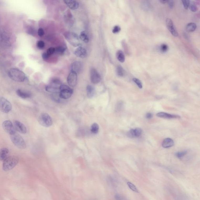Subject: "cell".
<instances>
[{
    "instance_id": "obj_3",
    "label": "cell",
    "mask_w": 200,
    "mask_h": 200,
    "mask_svg": "<svg viewBox=\"0 0 200 200\" xmlns=\"http://www.w3.org/2000/svg\"><path fill=\"white\" fill-rule=\"evenodd\" d=\"M67 41L73 47H77L81 45L80 38L78 35L73 33L66 32L64 34Z\"/></svg>"
},
{
    "instance_id": "obj_48",
    "label": "cell",
    "mask_w": 200,
    "mask_h": 200,
    "mask_svg": "<svg viewBox=\"0 0 200 200\" xmlns=\"http://www.w3.org/2000/svg\"><path fill=\"white\" fill-rule=\"evenodd\" d=\"M146 118H148V119H150V118H152V113H147L146 115Z\"/></svg>"
},
{
    "instance_id": "obj_46",
    "label": "cell",
    "mask_w": 200,
    "mask_h": 200,
    "mask_svg": "<svg viewBox=\"0 0 200 200\" xmlns=\"http://www.w3.org/2000/svg\"><path fill=\"white\" fill-rule=\"evenodd\" d=\"M38 35H39L40 36H43L45 34L44 31V29L42 28L39 29L38 31Z\"/></svg>"
},
{
    "instance_id": "obj_22",
    "label": "cell",
    "mask_w": 200,
    "mask_h": 200,
    "mask_svg": "<svg viewBox=\"0 0 200 200\" xmlns=\"http://www.w3.org/2000/svg\"><path fill=\"white\" fill-rule=\"evenodd\" d=\"M9 150L6 148L0 149V160L4 161L8 157Z\"/></svg>"
},
{
    "instance_id": "obj_18",
    "label": "cell",
    "mask_w": 200,
    "mask_h": 200,
    "mask_svg": "<svg viewBox=\"0 0 200 200\" xmlns=\"http://www.w3.org/2000/svg\"><path fill=\"white\" fill-rule=\"evenodd\" d=\"M81 68V64L80 62L78 61H75L71 65L70 67L71 72H74L77 74L80 72Z\"/></svg>"
},
{
    "instance_id": "obj_19",
    "label": "cell",
    "mask_w": 200,
    "mask_h": 200,
    "mask_svg": "<svg viewBox=\"0 0 200 200\" xmlns=\"http://www.w3.org/2000/svg\"><path fill=\"white\" fill-rule=\"evenodd\" d=\"M157 116L162 118L172 119V118H180L179 116L177 115H172L165 112H160L157 114Z\"/></svg>"
},
{
    "instance_id": "obj_23",
    "label": "cell",
    "mask_w": 200,
    "mask_h": 200,
    "mask_svg": "<svg viewBox=\"0 0 200 200\" xmlns=\"http://www.w3.org/2000/svg\"><path fill=\"white\" fill-rule=\"evenodd\" d=\"M0 35H1V39L2 42L6 45L9 46L10 44V41H9V37L8 34L4 32L2 33Z\"/></svg>"
},
{
    "instance_id": "obj_33",
    "label": "cell",
    "mask_w": 200,
    "mask_h": 200,
    "mask_svg": "<svg viewBox=\"0 0 200 200\" xmlns=\"http://www.w3.org/2000/svg\"><path fill=\"white\" fill-rule=\"evenodd\" d=\"M127 185H128V187H129V188L131 190L133 191L134 192H135L137 193H139L140 192L139 190H138V189L136 187V186L134 185L132 183L130 182H128L127 183Z\"/></svg>"
},
{
    "instance_id": "obj_47",
    "label": "cell",
    "mask_w": 200,
    "mask_h": 200,
    "mask_svg": "<svg viewBox=\"0 0 200 200\" xmlns=\"http://www.w3.org/2000/svg\"><path fill=\"white\" fill-rule=\"evenodd\" d=\"M50 56L47 53V52H44L42 54V57L44 60H47L48 58H49Z\"/></svg>"
},
{
    "instance_id": "obj_11",
    "label": "cell",
    "mask_w": 200,
    "mask_h": 200,
    "mask_svg": "<svg viewBox=\"0 0 200 200\" xmlns=\"http://www.w3.org/2000/svg\"><path fill=\"white\" fill-rule=\"evenodd\" d=\"M77 79V74L74 72H71L67 77V82L69 85L74 87L76 85Z\"/></svg>"
},
{
    "instance_id": "obj_20",
    "label": "cell",
    "mask_w": 200,
    "mask_h": 200,
    "mask_svg": "<svg viewBox=\"0 0 200 200\" xmlns=\"http://www.w3.org/2000/svg\"><path fill=\"white\" fill-rule=\"evenodd\" d=\"M174 145V141L170 138H165L162 143V146L165 148H171Z\"/></svg>"
},
{
    "instance_id": "obj_35",
    "label": "cell",
    "mask_w": 200,
    "mask_h": 200,
    "mask_svg": "<svg viewBox=\"0 0 200 200\" xmlns=\"http://www.w3.org/2000/svg\"><path fill=\"white\" fill-rule=\"evenodd\" d=\"M108 181L109 183L114 186L116 184V180L112 176H109L108 177Z\"/></svg>"
},
{
    "instance_id": "obj_45",
    "label": "cell",
    "mask_w": 200,
    "mask_h": 200,
    "mask_svg": "<svg viewBox=\"0 0 200 200\" xmlns=\"http://www.w3.org/2000/svg\"><path fill=\"white\" fill-rule=\"evenodd\" d=\"M168 6L170 9H172L174 7V2L173 1H168Z\"/></svg>"
},
{
    "instance_id": "obj_26",
    "label": "cell",
    "mask_w": 200,
    "mask_h": 200,
    "mask_svg": "<svg viewBox=\"0 0 200 200\" xmlns=\"http://www.w3.org/2000/svg\"><path fill=\"white\" fill-rule=\"evenodd\" d=\"M45 90L49 92L52 93H59L60 92V88L53 87L50 85H48L46 86Z\"/></svg>"
},
{
    "instance_id": "obj_37",
    "label": "cell",
    "mask_w": 200,
    "mask_h": 200,
    "mask_svg": "<svg viewBox=\"0 0 200 200\" xmlns=\"http://www.w3.org/2000/svg\"><path fill=\"white\" fill-rule=\"evenodd\" d=\"M187 153V151L185 150V151H181V152H177L176 154V155L177 157H178V158H181L185 156Z\"/></svg>"
},
{
    "instance_id": "obj_8",
    "label": "cell",
    "mask_w": 200,
    "mask_h": 200,
    "mask_svg": "<svg viewBox=\"0 0 200 200\" xmlns=\"http://www.w3.org/2000/svg\"><path fill=\"white\" fill-rule=\"evenodd\" d=\"M2 127L5 131L10 135L16 133V130L12 122L6 120L2 123Z\"/></svg>"
},
{
    "instance_id": "obj_29",
    "label": "cell",
    "mask_w": 200,
    "mask_h": 200,
    "mask_svg": "<svg viewBox=\"0 0 200 200\" xmlns=\"http://www.w3.org/2000/svg\"><path fill=\"white\" fill-rule=\"evenodd\" d=\"M141 7L143 10L148 11L151 9V4L148 1H144L141 3Z\"/></svg>"
},
{
    "instance_id": "obj_10",
    "label": "cell",
    "mask_w": 200,
    "mask_h": 200,
    "mask_svg": "<svg viewBox=\"0 0 200 200\" xmlns=\"http://www.w3.org/2000/svg\"><path fill=\"white\" fill-rule=\"evenodd\" d=\"M166 24L167 28L170 32L171 34L175 37H177L179 35L178 32L174 26L172 21L170 18H167L166 20Z\"/></svg>"
},
{
    "instance_id": "obj_30",
    "label": "cell",
    "mask_w": 200,
    "mask_h": 200,
    "mask_svg": "<svg viewBox=\"0 0 200 200\" xmlns=\"http://www.w3.org/2000/svg\"><path fill=\"white\" fill-rule=\"evenodd\" d=\"M99 131V126L98 124L96 123H93L91 127L90 131L92 133L96 134Z\"/></svg>"
},
{
    "instance_id": "obj_41",
    "label": "cell",
    "mask_w": 200,
    "mask_h": 200,
    "mask_svg": "<svg viewBox=\"0 0 200 200\" xmlns=\"http://www.w3.org/2000/svg\"><path fill=\"white\" fill-rule=\"evenodd\" d=\"M182 2H183L184 8L185 9H188L189 6L190 1H188V0H184V1H182Z\"/></svg>"
},
{
    "instance_id": "obj_40",
    "label": "cell",
    "mask_w": 200,
    "mask_h": 200,
    "mask_svg": "<svg viewBox=\"0 0 200 200\" xmlns=\"http://www.w3.org/2000/svg\"><path fill=\"white\" fill-rule=\"evenodd\" d=\"M133 81L134 83L136 84L138 86V87L140 88V89H141L142 88V84L141 83V81L138 80L137 78H134L133 79Z\"/></svg>"
},
{
    "instance_id": "obj_17",
    "label": "cell",
    "mask_w": 200,
    "mask_h": 200,
    "mask_svg": "<svg viewBox=\"0 0 200 200\" xmlns=\"http://www.w3.org/2000/svg\"><path fill=\"white\" fill-rule=\"evenodd\" d=\"M64 2L70 9L72 10L77 9L79 6V3L77 1L73 0H66L64 1Z\"/></svg>"
},
{
    "instance_id": "obj_49",
    "label": "cell",
    "mask_w": 200,
    "mask_h": 200,
    "mask_svg": "<svg viewBox=\"0 0 200 200\" xmlns=\"http://www.w3.org/2000/svg\"><path fill=\"white\" fill-rule=\"evenodd\" d=\"M160 2H161V3H162V4H165V3H167L168 1H165V0H161V1H160Z\"/></svg>"
},
{
    "instance_id": "obj_12",
    "label": "cell",
    "mask_w": 200,
    "mask_h": 200,
    "mask_svg": "<svg viewBox=\"0 0 200 200\" xmlns=\"http://www.w3.org/2000/svg\"><path fill=\"white\" fill-rule=\"evenodd\" d=\"M170 192L175 200H190L188 197L183 193L179 192L174 189H171L170 190Z\"/></svg>"
},
{
    "instance_id": "obj_34",
    "label": "cell",
    "mask_w": 200,
    "mask_h": 200,
    "mask_svg": "<svg viewBox=\"0 0 200 200\" xmlns=\"http://www.w3.org/2000/svg\"><path fill=\"white\" fill-rule=\"evenodd\" d=\"M60 93V92H59ZM59 93H53L52 95V98L54 101L59 102H61L62 99L59 96Z\"/></svg>"
},
{
    "instance_id": "obj_13",
    "label": "cell",
    "mask_w": 200,
    "mask_h": 200,
    "mask_svg": "<svg viewBox=\"0 0 200 200\" xmlns=\"http://www.w3.org/2000/svg\"><path fill=\"white\" fill-rule=\"evenodd\" d=\"M14 128L16 131L22 134H25L27 132V129L24 125L17 120L14 122Z\"/></svg>"
},
{
    "instance_id": "obj_9",
    "label": "cell",
    "mask_w": 200,
    "mask_h": 200,
    "mask_svg": "<svg viewBox=\"0 0 200 200\" xmlns=\"http://www.w3.org/2000/svg\"><path fill=\"white\" fill-rule=\"evenodd\" d=\"M90 79L92 83L98 84L101 81V77L98 71L95 69L92 68L90 70Z\"/></svg>"
},
{
    "instance_id": "obj_43",
    "label": "cell",
    "mask_w": 200,
    "mask_h": 200,
    "mask_svg": "<svg viewBox=\"0 0 200 200\" xmlns=\"http://www.w3.org/2000/svg\"><path fill=\"white\" fill-rule=\"evenodd\" d=\"M120 27L118 25H116V26H114V28H113L112 32L113 33L116 34L118 33L120 31Z\"/></svg>"
},
{
    "instance_id": "obj_15",
    "label": "cell",
    "mask_w": 200,
    "mask_h": 200,
    "mask_svg": "<svg viewBox=\"0 0 200 200\" xmlns=\"http://www.w3.org/2000/svg\"><path fill=\"white\" fill-rule=\"evenodd\" d=\"M74 54L77 57L81 58H85L88 55L87 50L81 47H79L75 50Z\"/></svg>"
},
{
    "instance_id": "obj_36",
    "label": "cell",
    "mask_w": 200,
    "mask_h": 200,
    "mask_svg": "<svg viewBox=\"0 0 200 200\" xmlns=\"http://www.w3.org/2000/svg\"><path fill=\"white\" fill-rule=\"evenodd\" d=\"M190 10L193 12H196L197 10V6L196 5V3L193 2H191L190 3L189 6Z\"/></svg>"
},
{
    "instance_id": "obj_32",
    "label": "cell",
    "mask_w": 200,
    "mask_h": 200,
    "mask_svg": "<svg viewBox=\"0 0 200 200\" xmlns=\"http://www.w3.org/2000/svg\"><path fill=\"white\" fill-rule=\"evenodd\" d=\"M117 73L118 76L120 77H123L124 76L125 72L121 66H118L117 68Z\"/></svg>"
},
{
    "instance_id": "obj_2",
    "label": "cell",
    "mask_w": 200,
    "mask_h": 200,
    "mask_svg": "<svg viewBox=\"0 0 200 200\" xmlns=\"http://www.w3.org/2000/svg\"><path fill=\"white\" fill-rule=\"evenodd\" d=\"M19 162V158L16 156H11L7 157L3 162V170L8 171L15 167Z\"/></svg>"
},
{
    "instance_id": "obj_28",
    "label": "cell",
    "mask_w": 200,
    "mask_h": 200,
    "mask_svg": "<svg viewBox=\"0 0 200 200\" xmlns=\"http://www.w3.org/2000/svg\"><path fill=\"white\" fill-rule=\"evenodd\" d=\"M49 85L53 87L60 88V86L61 85V83L60 81L58 79H54L52 80Z\"/></svg>"
},
{
    "instance_id": "obj_24",
    "label": "cell",
    "mask_w": 200,
    "mask_h": 200,
    "mask_svg": "<svg viewBox=\"0 0 200 200\" xmlns=\"http://www.w3.org/2000/svg\"><path fill=\"white\" fill-rule=\"evenodd\" d=\"M117 57L118 61L121 63H124L125 61L124 54L121 50H119L117 52Z\"/></svg>"
},
{
    "instance_id": "obj_42",
    "label": "cell",
    "mask_w": 200,
    "mask_h": 200,
    "mask_svg": "<svg viewBox=\"0 0 200 200\" xmlns=\"http://www.w3.org/2000/svg\"><path fill=\"white\" fill-rule=\"evenodd\" d=\"M55 52V48H52V47H51V48H49V49H48L46 52L50 56L51 55L53 54Z\"/></svg>"
},
{
    "instance_id": "obj_39",
    "label": "cell",
    "mask_w": 200,
    "mask_h": 200,
    "mask_svg": "<svg viewBox=\"0 0 200 200\" xmlns=\"http://www.w3.org/2000/svg\"><path fill=\"white\" fill-rule=\"evenodd\" d=\"M169 49V47L166 44H163L161 45L160 50L162 52H165Z\"/></svg>"
},
{
    "instance_id": "obj_7",
    "label": "cell",
    "mask_w": 200,
    "mask_h": 200,
    "mask_svg": "<svg viewBox=\"0 0 200 200\" xmlns=\"http://www.w3.org/2000/svg\"><path fill=\"white\" fill-rule=\"evenodd\" d=\"M12 105L10 102L4 97L0 98V110L2 112L7 113L11 111Z\"/></svg>"
},
{
    "instance_id": "obj_1",
    "label": "cell",
    "mask_w": 200,
    "mask_h": 200,
    "mask_svg": "<svg viewBox=\"0 0 200 200\" xmlns=\"http://www.w3.org/2000/svg\"><path fill=\"white\" fill-rule=\"evenodd\" d=\"M8 74L12 80L16 82H24L26 78L25 74L22 71L16 68L10 69Z\"/></svg>"
},
{
    "instance_id": "obj_25",
    "label": "cell",
    "mask_w": 200,
    "mask_h": 200,
    "mask_svg": "<svg viewBox=\"0 0 200 200\" xmlns=\"http://www.w3.org/2000/svg\"><path fill=\"white\" fill-rule=\"evenodd\" d=\"M80 38L85 43H88L89 41V38L86 32L85 31L81 32L80 34Z\"/></svg>"
},
{
    "instance_id": "obj_31",
    "label": "cell",
    "mask_w": 200,
    "mask_h": 200,
    "mask_svg": "<svg viewBox=\"0 0 200 200\" xmlns=\"http://www.w3.org/2000/svg\"><path fill=\"white\" fill-rule=\"evenodd\" d=\"M66 47L64 46H60L57 47L55 49V52L57 54L60 55H62L64 53L66 50Z\"/></svg>"
},
{
    "instance_id": "obj_27",
    "label": "cell",
    "mask_w": 200,
    "mask_h": 200,
    "mask_svg": "<svg viewBox=\"0 0 200 200\" xmlns=\"http://www.w3.org/2000/svg\"><path fill=\"white\" fill-rule=\"evenodd\" d=\"M196 28L197 26L196 24L194 23H190L187 24L186 29L187 31L189 32H192L196 30Z\"/></svg>"
},
{
    "instance_id": "obj_5",
    "label": "cell",
    "mask_w": 200,
    "mask_h": 200,
    "mask_svg": "<svg viewBox=\"0 0 200 200\" xmlns=\"http://www.w3.org/2000/svg\"><path fill=\"white\" fill-rule=\"evenodd\" d=\"M59 96L62 99H67L71 97L73 93V90L68 86L61 85L60 87Z\"/></svg>"
},
{
    "instance_id": "obj_16",
    "label": "cell",
    "mask_w": 200,
    "mask_h": 200,
    "mask_svg": "<svg viewBox=\"0 0 200 200\" xmlns=\"http://www.w3.org/2000/svg\"><path fill=\"white\" fill-rule=\"evenodd\" d=\"M16 93L18 96L22 99H28L31 98L32 96V94L31 92L23 90H18L16 91Z\"/></svg>"
},
{
    "instance_id": "obj_38",
    "label": "cell",
    "mask_w": 200,
    "mask_h": 200,
    "mask_svg": "<svg viewBox=\"0 0 200 200\" xmlns=\"http://www.w3.org/2000/svg\"><path fill=\"white\" fill-rule=\"evenodd\" d=\"M45 46V44L43 41H38L37 43V46L40 49H43L44 48Z\"/></svg>"
},
{
    "instance_id": "obj_6",
    "label": "cell",
    "mask_w": 200,
    "mask_h": 200,
    "mask_svg": "<svg viewBox=\"0 0 200 200\" xmlns=\"http://www.w3.org/2000/svg\"><path fill=\"white\" fill-rule=\"evenodd\" d=\"M38 121L40 124L45 127H49L53 124L52 120L48 113H42L38 118Z\"/></svg>"
},
{
    "instance_id": "obj_44",
    "label": "cell",
    "mask_w": 200,
    "mask_h": 200,
    "mask_svg": "<svg viewBox=\"0 0 200 200\" xmlns=\"http://www.w3.org/2000/svg\"><path fill=\"white\" fill-rule=\"evenodd\" d=\"M115 200H125L124 197L120 194H116L114 197Z\"/></svg>"
},
{
    "instance_id": "obj_14",
    "label": "cell",
    "mask_w": 200,
    "mask_h": 200,
    "mask_svg": "<svg viewBox=\"0 0 200 200\" xmlns=\"http://www.w3.org/2000/svg\"><path fill=\"white\" fill-rule=\"evenodd\" d=\"M142 133V130L139 128L131 129L127 133L128 136L131 138H136L140 137Z\"/></svg>"
},
{
    "instance_id": "obj_4",
    "label": "cell",
    "mask_w": 200,
    "mask_h": 200,
    "mask_svg": "<svg viewBox=\"0 0 200 200\" xmlns=\"http://www.w3.org/2000/svg\"><path fill=\"white\" fill-rule=\"evenodd\" d=\"M10 138L15 146L20 149H24L26 148V144L24 140L19 134L16 133L11 135Z\"/></svg>"
},
{
    "instance_id": "obj_21",
    "label": "cell",
    "mask_w": 200,
    "mask_h": 200,
    "mask_svg": "<svg viewBox=\"0 0 200 200\" xmlns=\"http://www.w3.org/2000/svg\"><path fill=\"white\" fill-rule=\"evenodd\" d=\"M86 92L87 96L89 98H92L96 94L95 88L90 85H89L86 87Z\"/></svg>"
}]
</instances>
